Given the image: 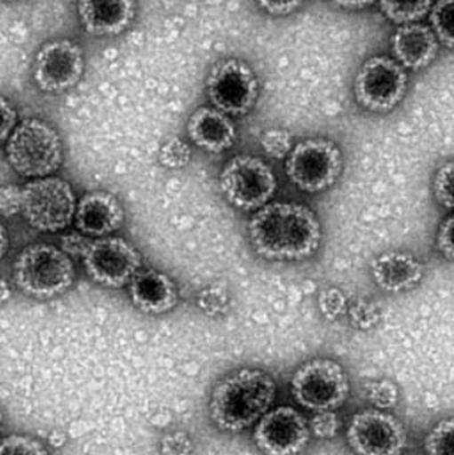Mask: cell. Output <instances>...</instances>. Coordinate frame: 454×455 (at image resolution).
Segmentation results:
<instances>
[{
  "label": "cell",
  "mask_w": 454,
  "mask_h": 455,
  "mask_svg": "<svg viewBox=\"0 0 454 455\" xmlns=\"http://www.w3.org/2000/svg\"><path fill=\"white\" fill-rule=\"evenodd\" d=\"M77 16L85 34L93 37H115L132 26L135 0H77Z\"/></svg>",
  "instance_id": "cell-15"
},
{
  "label": "cell",
  "mask_w": 454,
  "mask_h": 455,
  "mask_svg": "<svg viewBox=\"0 0 454 455\" xmlns=\"http://www.w3.org/2000/svg\"><path fill=\"white\" fill-rule=\"evenodd\" d=\"M2 143L4 144L15 130L16 125L19 124L18 112L5 98H2Z\"/></svg>",
  "instance_id": "cell-37"
},
{
  "label": "cell",
  "mask_w": 454,
  "mask_h": 455,
  "mask_svg": "<svg viewBox=\"0 0 454 455\" xmlns=\"http://www.w3.org/2000/svg\"><path fill=\"white\" fill-rule=\"evenodd\" d=\"M248 237L255 253L268 261H303L322 243V224L307 205L271 202L253 212Z\"/></svg>",
  "instance_id": "cell-1"
},
{
  "label": "cell",
  "mask_w": 454,
  "mask_h": 455,
  "mask_svg": "<svg viewBox=\"0 0 454 455\" xmlns=\"http://www.w3.org/2000/svg\"><path fill=\"white\" fill-rule=\"evenodd\" d=\"M229 289L224 281H216L197 294V307L210 317L226 315L229 307Z\"/></svg>",
  "instance_id": "cell-25"
},
{
  "label": "cell",
  "mask_w": 454,
  "mask_h": 455,
  "mask_svg": "<svg viewBox=\"0 0 454 455\" xmlns=\"http://www.w3.org/2000/svg\"><path fill=\"white\" fill-rule=\"evenodd\" d=\"M8 164L27 179L52 176L63 163L60 136L36 117L21 120L4 143Z\"/></svg>",
  "instance_id": "cell-4"
},
{
  "label": "cell",
  "mask_w": 454,
  "mask_h": 455,
  "mask_svg": "<svg viewBox=\"0 0 454 455\" xmlns=\"http://www.w3.org/2000/svg\"><path fill=\"white\" fill-rule=\"evenodd\" d=\"M343 172V154L335 141L314 138L293 147L285 159V175L306 192L320 194L332 188Z\"/></svg>",
  "instance_id": "cell-8"
},
{
  "label": "cell",
  "mask_w": 454,
  "mask_h": 455,
  "mask_svg": "<svg viewBox=\"0 0 454 455\" xmlns=\"http://www.w3.org/2000/svg\"><path fill=\"white\" fill-rule=\"evenodd\" d=\"M407 91V68L389 56L367 59L354 80L357 104L373 114L394 111L404 100Z\"/></svg>",
  "instance_id": "cell-10"
},
{
  "label": "cell",
  "mask_w": 454,
  "mask_h": 455,
  "mask_svg": "<svg viewBox=\"0 0 454 455\" xmlns=\"http://www.w3.org/2000/svg\"><path fill=\"white\" fill-rule=\"evenodd\" d=\"M381 12L397 26L418 23L431 13L434 0H378Z\"/></svg>",
  "instance_id": "cell-21"
},
{
  "label": "cell",
  "mask_w": 454,
  "mask_h": 455,
  "mask_svg": "<svg viewBox=\"0 0 454 455\" xmlns=\"http://www.w3.org/2000/svg\"><path fill=\"white\" fill-rule=\"evenodd\" d=\"M2 2H4V3H11V2H16V0H2Z\"/></svg>",
  "instance_id": "cell-41"
},
{
  "label": "cell",
  "mask_w": 454,
  "mask_h": 455,
  "mask_svg": "<svg viewBox=\"0 0 454 455\" xmlns=\"http://www.w3.org/2000/svg\"><path fill=\"white\" fill-rule=\"evenodd\" d=\"M423 449L426 455H454V417L440 419L429 429Z\"/></svg>",
  "instance_id": "cell-23"
},
{
  "label": "cell",
  "mask_w": 454,
  "mask_h": 455,
  "mask_svg": "<svg viewBox=\"0 0 454 455\" xmlns=\"http://www.w3.org/2000/svg\"><path fill=\"white\" fill-rule=\"evenodd\" d=\"M191 147L180 138L167 139L157 155L160 165L167 170H183L191 163Z\"/></svg>",
  "instance_id": "cell-26"
},
{
  "label": "cell",
  "mask_w": 454,
  "mask_h": 455,
  "mask_svg": "<svg viewBox=\"0 0 454 455\" xmlns=\"http://www.w3.org/2000/svg\"><path fill=\"white\" fill-rule=\"evenodd\" d=\"M319 307L328 321H335L346 312V297L340 289L328 288L319 296Z\"/></svg>",
  "instance_id": "cell-31"
},
{
  "label": "cell",
  "mask_w": 454,
  "mask_h": 455,
  "mask_svg": "<svg viewBox=\"0 0 454 455\" xmlns=\"http://www.w3.org/2000/svg\"><path fill=\"white\" fill-rule=\"evenodd\" d=\"M92 240L93 238L88 237L84 233L76 229L75 232L64 233V235H61L60 246H59V248L66 251L69 257L76 256L83 259L85 251L90 248Z\"/></svg>",
  "instance_id": "cell-33"
},
{
  "label": "cell",
  "mask_w": 454,
  "mask_h": 455,
  "mask_svg": "<svg viewBox=\"0 0 454 455\" xmlns=\"http://www.w3.org/2000/svg\"><path fill=\"white\" fill-rule=\"evenodd\" d=\"M205 92L213 108L228 116L240 117L250 114L258 103L260 83L247 61L221 59L208 72Z\"/></svg>",
  "instance_id": "cell-9"
},
{
  "label": "cell",
  "mask_w": 454,
  "mask_h": 455,
  "mask_svg": "<svg viewBox=\"0 0 454 455\" xmlns=\"http://www.w3.org/2000/svg\"><path fill=\"white\" fill-rule=\"evenodd\" d=\"M83 265L91 280L107 289L128 286L143 267V257L131 241L119 235L93 238L83 257Z\"/></svg>",
  "instance_id": "cell-12"
},
{
  "label": "cell",
  "mask_w": 454,
  "mask_h": 455,
  "mask_svg": "<svg viewBox=\"0 0 454 455\" xmlns=\"http://www.w3.org/2000/svg\"><path fill=\"white\" fill-rule=\"evenodd\" d=\"M75 227L91 238L106 237L124 223V208L114 194L92 191L77 202Z\"/></svg>",
  "instance_id": "cell-17"
},
{
  "label": "cell",
  "mask_w": 454,
  "mask_h": 455,
  "mask_svg": "<svg viewBox=\"0 0 454 455\" xmlns=\"http://www.w3.org/2000/svg\"><path fill=\"white\" fill-rule=\"evenodd\" d=\"M85 61L82 47L71 39L45 42L35 55L32 77L42 92H67L84 74Z\"/></svg>",
  "instance_id": "cell-13"
},
{
  "label": "cell",
  "mask_w": 454,
  "mask_h": 455,
  "mask_svg": "<svg viewBox=\"0 0 454 455\" xmlns=\"http://www.w3.org/2000/svg\"><path fill=\"white\" fill-rule=\"evenodd\" d=\"M373 281L386 293H404L420 285L426 265L410 251H389L370 264Z\"/></svg>",
  "instance_id": "cell-18"
},
{
  "label": "cell",
  "mask_w": 454,
  "mask_h": 455,
  "mask_svg": "<svg viewBox=\"0 0 454 455\" xmlns=\"http://www.w3.org/2000/svg\"><path fill=\"white\" fill-rule=\"evenodd\" d=\"M362 392L365 401L370 403V408L391 411L397 408L400 403L399 387L388 379L364 382Z\"/></svg>",
  "instance_id": "cell-22"
},
{
  "label": "cell",
  "mask_w": 454,
  "mask_h": 455,
  "mask_svg": "<svg viewBox=\"0 0 454 455\" xmlns=\"http://www.w3.org/2000/svg\"><path fill=\"white\" fill-rule=\"evenodd\" d=\"M307 417L293 406L272 408L253 427L252 440L264 455H300L311 443Z\"/></svg>",
  "instance_id": "cell-14"
},
{
  "label": "cell",
  "mask_w": 454,
  "mask_h": 455,
  "mask_svg": "<svg viewBox=\"0 0 454 455\" xmlns=\"http://www.w3.org/2000/svg\"><path fill=\"white\" fill-rule=\"evenodd\" d=\"M346 441L354 455H404L408 433L391 411L367 408L349 419Z\"/></svg>",
  "instance_id": "cell-11"
},
{
  "label": "cell",
  "mask_w": 454,
  "mask_h": 455,
  "mask_svg": "<svg viewBox=\"0 0 454 455\" xmlns=\"http://www.w3.org/2000/svg\"><path fill=\"white\" fill-rule=\"evenodd\" d=\"M291 395L306 411H335L343 408L351 395L346 369L332 358L317 357L301 363L291 377Z\"/></svg>",
  "instance_id": "cell-5"
},
{
  "label": "cell",
  "mask_w": 454,
  "mask_h": 455,
  "mask_svg": "<svg viewBox=\"0 0 454 455\" xmlns=\"http://www.w3.org/2000/svg\"><path fill=\"white\" fill-rule=\"evenodd\" d=\"M436 243L440 253L448 261L454 262V213L448 216L440 224L439 230H437Z\"/></svg>",
  "instance_id": "cell-35"
},
{
  "label": "cell",
  "mask_w": 454,
  "mask_h": 455,
  "mask_svg": "<svg viewBox=\"0 0 454 455\" xmlns=\"http://www.w3.org/2000/svg\"><path fill=\"white\" fill-rule=\"evenodd\" d=\"M277 384L259 368L232 371L216 382L208 401V414L216 429L239 435L255 425L274 408Z\"/></svg>",
  "instance_id": "cell-2"
},
{
  "label": "cell",
  "mask_w": 454,
  "mask_h": 455,
  "mask_svg": "<svg viewBox=\"0 0 454 455\" xmlns=\"http://www.w3.org/2000/svg\"><path fill=\"white\" fill-rule=\"evenodd\" d=\"M8 251V233L5 227H2V249H0V256L4 257Z\"/></svg>",
  "instance_id": "cell-39"
},
{
  "label": "cell",
  "mask_w": 454,
  "mask_h": 455,
  "mask_svg": "<svg viewBox=\"0 0 454 455\" xmlns=\"http://www.w3.org/2000/svg\"><path fill=\"white\" fill-rule=\"evenodd\" d=\"M127 288L133 307L144 315H165L175 309L180 299L175 281L154 267H141Z\"/></svg>",
  "instance_id": "cell-16"
},
{
  "label": "cell",
  "mask_w": 454,
  "mask_h": 455,
  "mask_svg": "<svg viewBox=\"0 0 454 455\" xmlns=\"http://www.w3.org/2000/svg\"><path fill=\"white\" fill-rule=\"evenodd\" d=\"M439 44L432 27L420 21L397 27L392 37L394 59L412 71H420L431 66L439 53Z\"/></svg>",
  "instance_id": "cell-20"
},
{
  "label": "cell",
  "mask_w": 454,
  "mask_h": 455,
  "mask_svg": "<svg viewBox=\"0 0 454 455\" xmlns=\"http://www.w3.org/2000/svg\"><path fill=\"white\" fill-rule=\"evenodd\" d=\"M187 133L192 144L210 154H221L231 148L237 136L231 116L212 106L199 107L192 112Z\"/></svg>",
  "instance_id": "cell-19"
},
{
  "label": "cell",
  "mask_w": 454,
  "mask_h": 455,
  "mask_svg": "<svg viewBox=\"0 0 454 455\" xmlns=\"http://www.w3.org/2000/svg\"><path fill=\"white\" fill-rule=\"evenodd\" d=\"M2 288H3L2 302H3V304H5V302H7V299H8V291H8L7 283H5V280H3Z\"/></svg>",
  "instance_id": "cell-40"
},
{
  "label": "cell",
  "mask_w": 454,
  "mask_h": 455,
  "mask_svg": "<svg viewBox=\"0 0 454 455\" xmlns=\"http://www.w3.org/2000/svg\"><path fill=\"white\" fill-rule=\"evenodd\" d=\"M159 445L162 455H192L195 451L194 440L183 430L165 433Z\"/></svg>",
  "instance_id": "cell-32"
},
{
  "label": "cell",
  "mask_w": 454,
  "mask_h": 455,
  "mask_svg": "<svg viewBox=\"0 0 454 455\" xmlns=\"http://www.w3.org/2000/svg\"><path fill=\"white\" fill-rule=\"evenodd\" d=\"M343 421L335 411H319L309 419L312 435L319 440H333L340 433Z\"/></svg>",
  "instance_id": "cell-30"
},
{
  "label": "cell",
  "mask_w": 454,
  "mask_h": 455,
  "mask_svg": "<svg viewBox=\"0 0 454 455\" xmlns=\"http://www.w3.org/2000/svg\"><path fill=\"white\" fill-rule=\"evenodd\" d=\"M434 194L442 207L454 213V160L440 165L434 173Z\"/></svg>",
  "instance_id": "cell-28"
},
{
  "label": "cell",
  "mask_w": 454,
  "mask_h": 455,
  "mask_svg": "<svg viewBox=\"0 0 454 455\" xmlns=\"http://www.w3.org/2000/svg\"><path fill=\"white\" fill-rule=\"evenodd\" d=\"M21 188L13 184H5L0 189V210L3 218L8 219L21 213Z\"/></svg>",
  "instance_id": "cell-34"
},
{
  "label": "cell",
  "mask_w": 454,
  "mask_h": 455,
  "mask_svg": "<svg viewBox=\"0 0 454 455\" xmlns=\"http://www.w3.org/2000/svg\"><path fill=\"white\" fill-rule=\"evenodd\" d=\"M75 277L71 257L52 243H29L13 259V283L21 293L31 299L61 296L74 285Z\"/></svg>",
  "instance_id": "cell-3"
},
{
  "label": "cell",
  "mask_w": 454,
  "mask_h": 455,
  "mask_svg": "<svg viewBox=\"0 0 454 455\" xmlns=\"http://www.w3.org/2000/svg\"><path fill=\"white\" fill-rule=\"evenodd\" d=\"M432 29L445 47L454 50V0H439L431 13Z\"/></svg>",
  "instance_id": "cell-24"
},
{
  "label": "cell",
  "mask_w": 454,
  "mask_h": 455,
  "mask_svg": "<svg viewBox=\"0 0 454 455\" xmlns=\"http://www.w3.org/2000/svg\"><path fill=\"white\" fill-rule=\"evenodd\" d=\"M332 2L338 4L339 7L344 8V10L356 11L370 7L378 0H332Z\"/></svg>",
  "instance_id": "cell-38"
},
{
  "label": "cell",
  "mask_w": 454,
  "mask_h": 455,
  "mask_svg": "<svg viewBox=\"0 0 454 455\" xmlns=\"http://www.w3.org/2000/svg\"><path fill=\"white\" fill-rule=\"evenodd\" d=\"M306 2L307 0H255L260 10L277 18L296 12Z\"/></svg>",
  "instance_id": "cell-36"
},
{
  "label": "cell",
  "mask_w": 454,
  "mask_h": 455,
  "mask_svg": "<svg viewBox=\"0 0 454 455\" xmlns=\"http://www.w3.org/2000/svg\"><path fill=\"white\" fill-rule=\"evenodd\" d=\"M21 215L39 232L56 233L75 221L77 200L71 184L56 176L32 179L21 187Z\"/></svg>",
  "instance_id": "cell-6"
},
{
  "label": "cell",
  "mask_w": 454,
  "mask_h": 455,
  "mask_svg": "<svg viewBox=\"0 0 454 455\" xmlns=\"http://www.w3.org/2000/svg\"><path fill=\"white\" fill-rule=\"evenodd\" d=\"M219 187L232 207L256 212L271 203L277 180L272 168L260 157L236 155L221 168Z\"/></svg>",
  "instance_id": "cell-7"
},
{
  "label": "cell",
  "mask_w": 454,
  "mask_h": 455,
  "mask_svg": "<svg viewBox=\"0 0 454 455\" xmlns=\"http://www.w3.org/2000/svg\"><path fill=\"white\" fill-rule=\"evenodd\" d=\"M0 455H50L42 441L29 435H5L0 446Z\"/></svg>",
  "instance_id": "cell-27"
},
{
  "label": "cell",
  "mask_w": 454,
  "mask_h": 455,
  "mask_svg": "<svg viewBox=\"0 0 454 455\" xmlns=\"http://www.w3.org/2000/svg\"><path fill=\"white\" fill-rule=\"evenodd\" d=\"M260 146L272 159H287L293 149L292 135L282 128H271L261 135Z\"/></svg>",
  "instance_id": "cell-29"
}]
</instances>
